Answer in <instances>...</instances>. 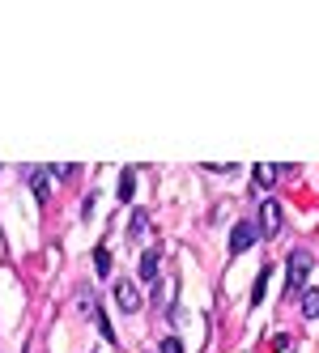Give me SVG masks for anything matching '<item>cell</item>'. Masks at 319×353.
<instances>
[{
  "instance_id": "1",
  "label": "cell",
  "mask_w": 319,
  "mask_h": 353,
  "mask_svg": "<svg viewBox=\"0 0 319 353\" xmlns=\"http://www.w3.org/2000/svg\"><path fill=\"white\" fill-rule=\"evenodd\" d=\"M311 268H315V256H311L307 247H294L289 251V268H285V294H302Z\"/></svg>"
},
{
  "instance_id": "2",
  "label": "cell",
  "mask_w": 319,
  "mask_h": 353,
  "mask_svg": "<svg viewBox=\"0 0 319 353\" xmlns=\"http://www.w3.org/2000/svg\"><path fill=\"white\" fill-rule=\"evenodd\" d=\"M256 239H260V225H256L251 217H243L234 230H230V251H234V256H243V251H247Z\"/></svg>"
},
{
  "instance_id": "3",
  "label": "cell",
  "mask_w": 319,
  "mask_h": 353,
  "mask_svg": "<svg viewBox=\"0 0 319 353\" xmlns=\"http://www.w3.org/2000/svg\"><path fill=\"white\" fill-rule=\"evenodd\" d=\"M260 234L264 239L281 234V205H277V200H264V205H260Z\"/></svg>"
},
{
  "instance_id": "4",
  "label": "cell",
  "mask_w": 319,
  "mask_h": 353,
  "mask_svg": "<svg viewBox=\"0 0 319 353\" xmlns=\"http://www.w3.org/2000/svg\"><path fill=\"white\" fill-rule=\"evenodd\" d=\"M115 302H119V311H124V315H136L141 311V290L132 281H115Z\"/></svg>"
},
{
  "instance_id": "5",
  "label": "cell",
  "mask_w": 319,
  "mask_h": 353,
  "mask_svg": "<svg viewBox=\"0 0 319 353\" xmlns=\"http://www.w3.org/2000/svg\"><path fill=\"white\" fill-rule=\"evenodd\" d=\"M281 174H285V166H273V162H260V166H256V183H260V188H273V183L281 179Z\"/></svg>"
},
{
  "instance_id": "6",
  "label": "cell",
  "mask_w": 319,
  "mask_h": 353,
  "mask_svg": "<svg viewBox=\"0 0 319 353\" xmlns=\"http://www.w3.org/2000/svg\"><path fill=\"white\" fill-rule=\"evenodd\" d=\"M141 281H158V251H145V256H141Z\"/></svg>"
},
{
  "instance_id": "7",
  "label": "cell",
  "mask_w": 319,
  "mask_h": 353,
  "mask_svg": "<svg viewBox=\"0 0 319 353\" xmlns=\"http://www.w3.org/2000/svg\"><path fill=\"white\" fill-rule=\"evenodd\" d=\"M77 311H81L85 319H98V298H94V290H81V298H77Z\"/></svg>"
},
{
  "instance_id": "8",
  "label": "cell",
  "mask_w": 319,
  "mask_h": 353,
  "mask_svg": "<svg viewBox=\"0 0 319 353\" xmlns=\"http://www.w3.org/2000/svg\"><path fill=\"white\" fill-rule=\"evenodd\" d=\"M302 315L319 319V290H302Z\"/></svg>"
},
{
  "instance_id": "9",
  "label": "cell",
  "mask_w": 319,
  "mask_h": 353,
  "mask_svg": "<svg viewBox=\"0 0 319 353\" xmlns=\"http://www.w3.org/2000/svg\"><path fill=\"white\" fill-rule=\"evenodd\" d=\"M30 188H34V196L47 205V192H52V188H47V170H30Z\"/></svg>"
},
{
  "instance_id": "10",
  "label": "cell",
  "mask_w": 319,
  "mask_h": 353,
  "mask_svg": "<svg viewBox=\"0 0 319 353\" xmlns=\"http://www.w3.org/2000/svg\"><path fill=\"white\" fill-rule=\"evenodd\" d=\"M94 268H98V276H111V251L107 247L94 251Z\"/></svg>"
},
{
  "instance_id": "11",
  "label": "cell",
  "mask_w": 319,
  "mask_h": 353,
  "mask_svg": "<svg viewBox=\"0 0 319 353\" xmlns=\"http://www.w3.org/2000/svg\"><path fill=\"white\" fill-rule=\"evenodd\" d=\"M136 192V170H124V179H119V200H132Z\"/></svg>"
},
{
  "instance_id": "12",
  "label": "cell",
  "mask_w": 319,
  "mask_h": 353,
  "mask_svg": "<svg viewBox=\"0 0 319 353\" xmlns=\"http://www.w3.org/2000/svg\"><path fill=\"white\" fill-rule=\"evenodd\" d=\"M145 225H150V213H141V209H136V213H132V225H128V234L141 239V234H145Z\"/></svg>"
},
{
  "instance_id": "13",
  "label": "cell",
  "mask_w": 319,
  "mask_h": 353,
  "mask_svg": "<svg viewBox=\"0 0 319 353\" xmlns=\"http://www.w3.org/2000/svg\"><path fill=\"white\" fill-rule=\"evenodd\" d=\"M268 272H273V268H264V272H260V281H256V290H251V307L264 298V281H268Z\"/></svg>"
},
{
  "instance_id": "14",
  "label": "cell",
  "mask_w": 319,
  "mask_h": 353,
  "mask_svg": "<svg viewBox=\"0 0 319 353\" xmlns=\"http://www.w3.org/2000/svg\"><path fill=\"white\" fill-rule=\"evenodd\" d=\"M162 353H183V341H179V336H166V341H162Z\"/></svg>"
},
{
  "instance_id": "15",
  "label": "cell",
  "mask_w": 319,
  "mask_h": 353,
  "mask_svg": "<svg viewBox=\"0 0 319 353\" xmlns=\"http://www.w3.org/2000/svg\"><path fill=\"white\" fill-rule=\"evenodd\" d=\"M98 327H103V336H107V341H115V327H111V319H107V315H98Z\"/></svg>"
}]
</instances>
